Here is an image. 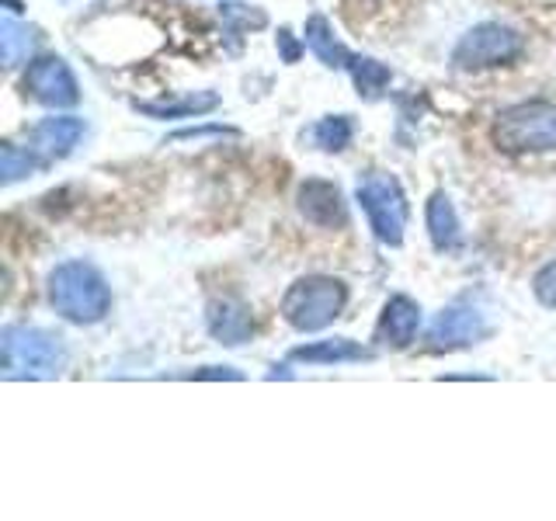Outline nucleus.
<instances>
[{
	"mask_svg": "<svg viewBox=\"0 0 556 521\" xmlns=\"http://www.w3.org/2000/svg\"><path fill=\"white\" fill-rule=\"evenodd\" d=\"M49 303L70 323H101L112 309V289L91 260H63L49 275Z\"/></svg>",
	"mask_w": 556,
	"mask_h": 521,
	"instance_id": "f257e3e1",
	"label": "nucleus"
},
{
	"mask_svg": "<svg viewBox=\"0 0 556 521\" xmlns=\"http://www.w3.org/2000/svg\"><path fill=\"white\" fill-rule=\"evenodd\" d=\"M348 303V289L341 278L330 275H306L300 282H292L282 295V317L300 334H313L334 323Z\"/></svg>",
	"mask_w": 556,
	"mask_h": 521,
	"instance_id": "f03ea898",
	"label": "nucleus"
},
{
	"mask_svg": "<svg viewBox=\"0 0 556 521\" xmlns=\"http://www.w3.org/2000/svg\"><path fill=\"white\" fill-rule=\"evenodd\" d=\"M0 344L8 379H52L66 369L63 341L42 327H8Z\"/></svg>",
	"mask_w": 556,
	"mask_h": 521,
	"instance_id": "7ed1b4c3",
	"label": "nucleus"
},
{
	"mask_svg": "<svg viewBox=\"0 0 556 521\" xmlns=\"http://www.w3.org/2000/svg\"><path fill=\"white\" fill-rule=\"evenodd\" d=\"M355 202L362 205L365 219H369V230L376 233L379 243L387 247H400L407 230V195L393 174L369 170L358 178L355 188Z\"/></svg>",
	"mask_w": 556,
	"mask_h": 521,
	"instance_id": "20e7f679",
	"label": "nucleus"
},
{
	"mask_svg": "<svg viewBox=\"0 0 556 521\" xmlns=\"http://www.w3.org/2000/svg\"><path fill=\"white\" fill-rule=\"evenodd\" d=\"M494 143L508 153L556 150V101H521L494 118Z\"/></svg>",
	"mask_w": 556,
	"mask_h": 521,
	"instance_id": "39448f33",
	"label": "nucleus"
},
{
	"mask_svg": "<svg viewBox=\"0 0 556 521\" xmlns=\"http://www.w3.org/2000/svg\"><path fill=\"white\" fill-rule=\"evenodd\" d=\"M521 35L508 25L497 22H483L477 28H469L463 39L452 49V63L459 69H483V66H504L515 63L521 56Z\"/></svg>",
	"mask_w": 556,
	"mask_h": 521,
	"instance_id": "423d86ee",
	"label": "nucleus"
},
{
	"mask_svg": "<svg viewBox=\"0 0 556 521\" xmlns=\"http://www.w3.org/2000/svg\"><path fill=\"white\" fill-rule=\"evenodd\" d=\"M25 91L46 104V109H74L80 101V87L74 69L66 66V60L60 56H39L31 60L25 69Z\"/></svg>",
	"mask_w": 556,
	"mask_h": 521,
	"instance_id": "0eeeda50",
	"label": "nucleus"
},
{
	"mask_svg": "<svg viewBox=\"0 0 556 521\" xmlns=\"http://www.w3.org/2000/svg\"><path fill=\"white\" fill-rule=\"evenodd\" d=\"M491 334L486 317L473 303H452L434 317L428 330V347L431 352H456V347H469Z\"/></svg>",
	"mask_w": 556,
	"mask_h": 521,
	"instance_id": "6e6552de",
	"label": "nucleus"
},
{
	"mask_svg": "<svg viewBox=\"0 0 556 521\" xmlns=\"http://www.w3.org/2000/svg\"><path fill=\"white\" fill-rule=\"evenodd\" d=\"M205 323H208V334H213V338H216L219 344H226V347L248 344L251 334H254L251 309L243 306L240 300H230V295H223V300H213V303H208Z\"/></svg>",
	"mask_w": 556,
	"mask_h": 521,
	"instance_id": "1a4fd4ad",
	"label": "nucleus"
},
{
	"mask_svg": "<svg viewBox=\"0 0 556 521\" xmlns=\"http://www.w3.org/2000/svg\"><path fill=\"white\" fill-rule=\"evenodd\" d=\"M84 139V122L74 115H52L42 118L31 129V153H39L42 161H63L66 153H74V147Z\"/></svg>",
	"mask_w": 556,
	"mask_h": 521,
	"instance_id": "9d476101",
	"label": "nucleus"
},
{
	"mask_svg": "<svg viewBox=\"0 0 556 521\" xmlns=\"http://www.w3.org/2000/svg\"><path fill=\"white\" fill-rule=\"evenodd\" d=\"M300 213L313 223L324 226V230H334V226L348 223V208L341 199V188L330 185L324 178H313L300 188Z\"/></svg>",
	"mask_w": 556,
	"mask_h": 521,
	"instance_id": "9b49d317",
	"label": "nucleus"
},
{
	"mask_svg": "<svg viewBox=\"0 0 556 521\" xmlns=\"http://www.w3.org/2000/svg\"><path fill=\"white\" fill-rule=\"evenodd\" d=\"M417 330H421V306H417L410 295H393V300L382 306L379 317V341L390 347H410Z\"/></svg>",
	"mask_w": 556,
	"mask_h": 521,
	"instance_id": "f8f14e48",
	"label": "nucleus"
},
{
	"mask_svg": "<svg viewBox=\"0 0 556 521\" xmlns=\"http://www.w3.org/2000/svg\"><path fill=\"white\" fill-rule=\"evenodd\" d=\"M303 42H306V49L317 56L324 66H330V69H348L352 66V52H348L338 39H334V28H330V22L324 14H313V17H306V28H303Z\"/></svg>",
	"mask_w": 556,
	"mask_h": 521,
	"instance_id": "ddd939ff",
	"label": "nucleus"
},
{
	"mask_svg": "<svg viewBox=\"0 0 556 521\" xmlns=\"http://www.w3.org/2000/svg\"><path fill=\"white\" fill-rule=\"evenodd\" d=\"M428 237L434 243V251H456L463 240V226L456 216V205L448 202L445 191H434L428 199Z\"/></svg>",
	"mask_w": 556,
	"mask_h": 521,
	"instance_id": "4468645a",
	"label": "nucleus"
},
{
	"mask_svg": "<svg viewBox=\"0 0 556 521\" xmlns=\"http://www.w3.org/2000/svg\"><path fill=\"white\" fill-rule=\"evenodd\" d=\"M292 361H309V365H338V361H369L372 352L362 347L348 338H327L317 344H303V347H292Z\"/></svg>",
	"mask_w": 556,
	"mask_h": 521,
	"instance_id": "2eb2a0df",
	"label": "nucleus"
},
{
	"mask_svg": "<svg viewBox=\"0 0 556 521\" xmlns=\"http://www.w3.org/2000/svg\"><path fill=\"white\" fill-rule=\"evenodd\" d=\"M132 109L136 112H143L150 118H199L205 112H213L219 109V94H191L185 101H170V104H153V101H132Z\"/></svg>",
	"mask_w": 556,
	"mask_h": 521,
	"instance_id": "dca6fc26",
	"label": "nucleus"
},
{
	"mask_svg": "<svg viewBox=\"0 0 556 521\" xmlns=\"http://www.w3.org/2000/svg\"><path fill=\"white\" fill-rule=\"evenodd\" d=\"M352 136H355V126H352V118H348V115H327V118L317 122V126H309V132H306L309 143L317 150H324V153L344 150L348 143H352Z\"/></svg>",
	"mask_w": 556,
	"mask_h": 521,
	"instance_id": "f3484780",
	"label": "nucleus"
},
{
	"mask_svg": "<svg viewBox=\"0 0 556 521\" xmlns=\"http://www.w3.org/2000/svg\"><path fill=\"white\" fill-rule=\"evenodd\" d=\"M31 46H35L31 28L17 25L14 17H4V22H0V49H4V63H8V66H17V63H22V60L28 56V52H31Z\"/></svg>",
	"mask_w": 556,
	"mask_h": 521,
	"instance_id": "a211bd4d",
	"label": "nucleus"
},
{
	"mask_svg": "<svg viewBox=\"0 0 556 521\" xmlns=\"http://www.w3.org/2000/svg\"><path fill=\"white\" fill-rule=\"evenodd\" d=\"M348 74H352V80L362 94H376L390 84V66L372 60V56H355L352 66H348Z\"/></svg>",
	"mask_w": 556,
	"mask_h": 521,
	"instance_id": "6ab92c4d",
	"label": "nucleus"
},
{
	"mask_svg": "<svg viewBox=\"0 0 556 521\" xmlns=\"http://www.w3.org/2000/svg\"><path fill=\"white\" fill-rule=\"evenodd\" d=\"M35 167V161H31V156H28V150L22 153V150H17V147H4V181L11 185V181H17V178H25V174Z\"/></svg>",
	"mask_w": 556,
	"mask_h": 521,
	"instance_id": "aec40b11",
	"label": "nucleus"
},
{
	"mask_svg": "<svg viewBox=\"0 0 556 521\" xmlns=\"http://www.w3.org/2000/svg\"><path fill=\"white\" fill-rule=\"evenodd\" d=\"M532 289H535V300H539V303L549 306V309H556V260H549V265L535 275Z\"/></svg>",
	"mask_w": 556,
	"mask_h": 521,
	"instance_id": "412c9836",
	"label": "nucleus"
},
{
	"mask_svg": "<svg viewBox=\"0 0 556 521\" xmlns=\"http://www.w3.org/2000/svg\"><path fill=\"white\" fill-rule=\"evenodd\" d=\"M240 4H226L223 8V17H233V22H240V25H254V28H261L265 25V14H251V11H237Z\"/></svg>",
	"mask_w": 556,
	"mask_h": 521,
	"instance_id": "4be33fe9",
	"label": "nucleus"
},
{
	"mask_svg": "<svg viewBox=\"0 0 556 521\" xmlns=\"http://www.w3.org/2000/svg\"><path fill=\"white\" fill-rule=\"evenodd\" d=\"M278 49H282V56H286V63H295V60H300V46H295V39H292V31L289 28H282V31H278Z\"/></svg>",
	"mask_w": 556,
	"mask_h": 521,
	"instance_id": "5701e85b",
	"label": "nucleus"
},
{
	"mask_svg": "<svg viewBox=\"0 0 556 521\" xmlns=\"http://www.w3.org/2000/svg\"><path fill=\"white\" fill-rule=\"evenodd\" d=\"M233 129H223V126H205V129H185V132H174L170 139H195V136H230Z\"/></svg>",
	"mask_w": 556,
	"mask_h": 521,
	"instance_id": "b1692460",
	"label": "nucleus"
},
{
	"mask_svg": "<svg viewBox=\"0 0 556 521\" xmlns=\"http://www.w3.org/2000/svg\"><path fill=\"white\" fill-rule=\"evenodd\" d=\"M358 4H372V0H358Z\"/></svg>",
	"mask_w": 556,
	"mask_h": 521,
	"instance_id": "393cba45",
	"label": "nucleus"
}]
</instances>
